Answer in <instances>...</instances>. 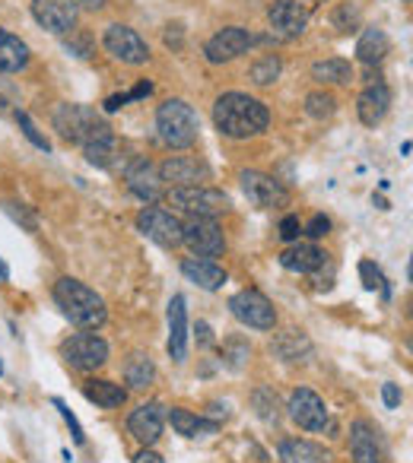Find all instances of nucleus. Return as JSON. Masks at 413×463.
Returning <instances> with one entry per match:
<instances>
[{
    "mask_svg": "<svg viewBox=\"0 0 413 463\" xmlns=\"http://www.w3.org/2000/svg\"><path fill=\"white\" fill-rule=\"evenodd\" d=\"M214 124L229 140H248L258 137L271 124V111L261 99L245 96V92H223L214 105Z\"/></svg>",
    "mask_w": 413,
    "mask_h": 463,
    "instance_id": "1",
    "label": "nucleus"
},
{
    "mask_svg": "<svg viewBox=\"0 0 413 463\" xmlns=\"http://www.w3.org/2000/svg\"><path fill=\"white\" fill-rule=\"evenodd\" d=\"M54 302H58V308L64 311L67 321L77 324V327H83V330H99L105 321H109V308H105L102 296L92 292L90 286L80 283V279H73V277H64L54 283Z\"/></svg>",
    "mask_w": 413,
    "mask_h": 463,
    "instance_id": "2",
    "label": "nucleus"
},
{
    "mask_svg": "<svg viewBox=\"0 0 413 463\" xmlns=\"http://www.w3.org/2000/svg\"><path fill=\"white\" fill-rule=\"evenodd\" d=\"M54 128L64 137L67 143H80V146H90L96 140H111V128L96 109L90 105H58L54 111Z\"/></svg>",
    "mask_w": 413,
    "mask_h": 463,
    "instance_id": "3",
    "label": "nucleus"
},
{
    "mask_svg": "<svg viewBox=\"0 0 413 463\" xmlns=\"http://www.w3.org/2000/svg\"><path fill=\"white\" fill-rule=\"evenodd\" d=\"M156 130H159L162 143L172 149H187L194 140H197V111L185 102V99H168V102L159 105L156 111Z\"/></svg>",
    "mask_w": 413,
    "mask_h": 463,
    "instance_id": "4",
    "label": "nucleus"
},
{
    "mask_svg": "<svg viewBox=\"0 0 413 463\" xmlns=\"http://www.w3.org/2000/svg\"><path fill=\"white\" fill-rule=\"evenodd\" d=\"M166 203L178 213H187V216H204L214 219L220 213L229 210V197L216 187H204V184H185V187H172L166 194Z\"/></svg>",
    "mask_w": 413,
    "mask_h": 463,
    "instance_id": "5",
    "label": "nucleus"
},
{
    "mask_svg": "<svg viewBox=\"0 0 413 463\" xmlns=\"http://www.w3.org/2000/svg\"><path fill=\"white\" fill-rule=\"evenodd\" d=\"M181 245H187V251L194 258H206V260L223 258V251H226L223 229L214 219H204V216H191L181 225Z\"/></svg>",
    "mask_w": 413,
    "mask_h": 463,
    "instance_id": "6",
    "label": "nucleus"
},
{
    "mask_svg": "<svg viewBox=\"0 0 413 463\" xmlns=\"http://www.w3.org/2000/svg\"><path fill=\"white\" fill-rule=\"evenodd\" d=\"M61 355L77 372H96L109 362V343L99 334H73L71 340H64Z\"/></svg>",
    "mask_w": 413,
    "mask_h": 463,
    "instance_id": "7",
    "label": "nucleus"
},
{
    "mask_svg": "<svg viewBox=\"0 0 413 463\" xmlns=\"http://www.w3.org/2000/svg\"><path fill=\"white\" fill-rule=\"evenodd\" d=\"M229 311L239 317L245 327H255V330H274L277 324V311H274L271 298L258 289H242L229 298Z\"/></svg>",
    "mask_w": 413,
    "mask_h": 463,
    "instance_id": "8",
    "label": "nucleus"
},
{
    "mask_svg": "<svg viewBox=\"0 0 413 463\" xmlns=\"http://www.w3.org/2000/svg\"><path fill=\"white\" fill-rule=\"evenodd\" d=\"M137 229L147 235L149 241H156L159 248H178L181 245V222L175 213L159 210V206H147L137 213Z\"/></svg>",
    "mask_w": 413,
    "mask_h": 463,
    "instance_id": "9",
    "label": "nucleus"
},
{
    "mask_svg": "<svg viewBox=\"0 0 413 463\" xmlns=\"http://www.w3.org/2000/svg\"><path fill=\"white\" fill-rule=\"evenodd\" d=\"M286 412H290L293 422L305 431H322L324 425H328V406H324V400L318 397L315 391H309V387H296V391L290 393Z\"/></svg>",
    "mask_w": 413,
    "mask_h": 463,
    "instance_id": "10",
    "label": "nucleus"
},
{
    "mask_svg": "<svg viewBox=\"0 0 413 463\" xmlns=\"http://www.w3.org/2000/svg\"><path fill=\"white\" fill-rule=\"evenodd\" d=\"M242 191L252 200L255 206H264V210H274V206H286L290 203V191L280 184L274 175L258 172V168H248L242 172Z\"/></svg>",
    "mask_w": 413,
    "mask_h": 463,
    "instance_id": "11",
    "label": "nucleus"
},
{
    "mask_svg": "<svg viewBox=\"0 0 413 463\" xmlns=\"http://www.w3.org/2000/svg\"><path fill=\"white\" fill-rule=\"evenodd\" d=\"M102 45H105V52H109L111 58L121 61V64H147V58H149L147 42H143L130 26H121V23L105 29Z\"/></svg>",
    "mask_w": 413,
    "mask_h": 463,
    "instance_id": "12",
    "label": "nucleus"
},
{
    "mask_svg": "<svg viewBox=\"0 0 413 463\" xmlns=\"http://www.w3.org/2000/svg\"><path fill=\"white\" fill-rule=\"evenodd\" d=\"M33 16L52 35H67L77 26V4L73 0H33Z\"/></svg>",
    "mask_w": 413,
    "mask_h": 463,
    "instance_id": "13",
    "label": "nucleus"
},
{
    "mask_svg": "<svg viewBox=\"0 0 413 463\" xmlns=\"http://www.w3.org/2000/svg\"><path fill=\"white\" fill-rule=\"evenodd\" d=\"M248 45H252V33L242 26H229L223 29V33H216L214 39L204 45V54L210 64H226V61H235L242 58V54L248 52Z\"/></svg>",
    "mask_w": 413,
    "mask_h": 463,
    "instance_id": "14",
    "label": "nucleus"
},
{
    "mask_svg": "<svg viewBox=\"0 0 413 463\" xmlns=\"http://www.w3.org/2000/svg\"><path fill=\"white\" fill-rule=\"evenodd\" d=\"M350 454H353V463H388L385 444L366 419H356L350 425Z\"/></svg>",
    "mask_w": 413,
    "mask_h": 463,
    "instance_id": "15",
    "label": "nucleus"
},
{
    "mask_svg": "<svg viewBox=\"0 0 413 463\" xmlns=\"http://www.w3.org/2000/svg\"><path fill=\"white\" fill-rule=\"evenodd\" d=\"M267 23L277 35L293 39V35H303L305 26H309V10L299 0H274L271 10H267Z\"/></svg>",
    "mask_w": 413,
    "mask_h": 463,
    "instance_id": "16",
    "label": "nucleus"
},
{
    "mask_svg": "<svg viewBox=\"0 0 413 463\" xmlns=\"http://www.w3.org/2000/svg\"><path fill=\"white\" fill-rule=\"evenodd\" d=\"M162 425H166V406L162 403H140L128 419V431L143 444V448L159 441Z\"/></svg>",
    "mask_w": 413,
    "mask_h": 463,
    "instance_id": "17",
    "label": "nucleus"
},
{
    "mask_svg": "<svg viewBox=\"0 0 413 463\" xmlns=\"http://www.w3.org/2000/svg\"><path fill=\"white\" fill-rule=\"evenodd\" d=\"M159 178L175 187L200 184L204 178H210V168L200 159H194V156H172V159H166L159 165Z\"/></svg>",
    "mask_w": 413,
    "mask_h": 463,
    "instance_id": "18",
    "label": "nucleus"
},
{
    "mask_svg": "<svg viewBox=\"0 0 413 463\" xmlns=\"http://www.w3.org/2000/svg\"><path fill=\"white\" fill-rule=\"evenodd\" d=\"M124 178H128V187L143 200V203H153V200H159L162 178H159V168H156L149 159H134L128 165V172H124Z\"/></svg>",
    "mask_w": 413,
    "mask_h": 463,
    "instance_id": "19",
    "label": "nucleus"
},
{
    "mask_svg": "<svg viewBox=\"0 0 413 463\" xmlns=\"http://www.w3.org/2000/svg\"><path fill=\"white\" fill-rule=\"evenodd\" d=\"M388 109H391V90L385 83H369L356 99V115L366 128H375L388 115Z\"/></svg>",
    "mask_w": 413,
    "mask_h": 463,
    "instance_id": "20",
    "label": "nucleus"
},
{
    "mask_svg": "<svg viewBox=\"0 0 413 463\" xmlns=\"http://www.w3.org/2000/svg\"><path fill=\"white\" fill-rule=\"evenodd\" d=\"M168 355H172L175 362H185V355H187L185 296H172V302H168Z\"/></svg>",
    "mask_w": 413,
    "mask_h": 463,
    "instance_id": "21",
    "label": "nucleus"
},
{
    "mask_svg": "<svg viewBox=\"0 0 413 463\" xmlns=\"http://www.w3.org/2000/svg\"><path fill=\"white\" fill-rule=\"evenodd\" d=\"M181 273H185L194 286H200V289H206V292L220 289V286L226 283V270H223L216 260H206V258L181 260Z\"/></svg>",
    "mask_w": 413,
    "mask_h": 463,
    "instance_id": "22",
    "label": "nucleus"
},
{
    "mask_svg": "<svg viewBox=\"0 0 413 463\" xmlns=\"http://www.w3.org/2000/svg\"><path fill=\"white\" fill-rule=\"evenodd\" d=\"M324 260H328V254L318 251L315 245H299V241H293V245L280 254V264L290 273H315L318 267H324Z\"/></svg>",
    "mask_w": 413,
    "mask_h": 463,
    "instance_id": "23",
    "label": "nucleus"
},
{
    "mask_svg": "<svg viewBox=\"0 0 413 463\" xmlns=\"http://www.w3.org/2000/svg\"><path fill=\"white\" fill-rule=\"evenodd\" d=\"M83 397L90 403H96L99 410H118V406L128 400V391L115 381H105V378H90L83 384Z\"/></svg>",
    "mask_w": 413,
    "mask_h": 463,
    "instance_id": "24",
    "label": "nucleus"
},
{
    "mask_svg": "<svg viewBox=\"0 0 413 463\" xmlns=\"http://www.w3.org/2000/svg\"><path fill=\"white\" fill-rule=\"evenodd\" d=\"M29 64V45L20 35L0 29V73H20Z\"/></svg>",
    "mask_w": 413,
    "mask_h": 463,
    "instance_id": "25",
    "label": "nucleus"
},
{
    "mask_svg": "<svg viewBox=\"0 0 413 463\" xmlns=\"http://www.w3.org/2000/svg\"><path fill=\"white\" fill-rule=\"evenodd\" d=\"M280 460L283 463H331V454L315 441L286 438V441L280 444Z\"/></svg>",
    "mask_w": 413,
    "mask_h": 463,
    "instance_id": "26",
    "label": "nucleus"
},
{
    "mask_svg": "<svg viewBox=\"0 0 413 463\" xmlns=\"http://www.w3.org/2000/svg\"><path fill=\"white\" fill-rule=\"evenodd\" d=\"M168 422H172V429L185 438L214 435V431L220 429V422H206V419L194 416L191 410H181V406H172V410H168Z\"/></svg>",
    "mask_w": 413,
    "mask_h": 463,
    "instance_id": "27",
    "label": "nucleus"
},
{
    "mask_svg": "<svg viewBox=\"0 0 413 463\" xmlns=\"http://www.w3.org/2000/svg\"><path fill=\"white\" fill-rule=\"evenodd\" d=\"M385 54H388V35L381 29H366L360 35V42H356V58L366 67H375L385 61Z\"/></svg>",
    "mask_w": 413,
    "mask_h": 463,
    "instance_id": "28",
    "label": "nucleus"
},
{
    "mask_svg": "<svg viewBox=\"0 0 413 463\" xmlns=\"http://www.w3.org/2000/svg\"><path fill=\"white\" fill-rule=\"evenodd\" d=\"M124 378L134 391H147L149 384L156 381V365L149 362V355L134 353L128 362H124Z\"/></svg>",
    "mask_w": 413,
    "mask_h": 463,
    "instance_id": "29",
    "label": "nucleus"
},
{
    "mask_svg": "<svg viewBox=\"0 0 413 463\" xmlns=\"http://www.w3.org/2000/svg\"><path fill=\"white\" fill-rule=\"evenodd\" d=\"M271 349L280 355V359H286V362H305V355L312 353L309 340H305L299 330H286V334H280L277 340H274Z\"/></svg>",
    "mask_w": 413,
    "mask_h": 463,
    "instance_id": "30",
    "label": "nucleus"
},
{
    "mask_svg": "<svg viewBox=\"0 0 413 463\" xmlns=\"http://www.w3.org/2000/svg\"><path fill=\"white\" fill-rule=\"evenodd\" d=\"M350 77H353V71H350L347 61L341 58H328V61H318L315 67H312V80H318V83H350Z\"/></svg>",
    "mask_w": 413,
    "mask_h": 463,
    "instance_id": "31",
    "label": "nucleus"
},
{
    "mask_svg": "<svg viewBox=\"0 0 413 463\" xmlns=\"http://www.w3.org/2000/svg\"><path fill=\"white\" fill-rule=\"evenodd\" d=\"M280 71H283V61H280L277 54H264V58L252 64V71H248V80H252L255 86H271V83H277Z\"/></svg>",
    "mask_w": 413,
    "mask_h": 463,
    "instance_id": "32",
    "label": "nucleus"
},
{
    "mask_svg": "<svg viewBox=\"0 0 413 463\" xmlns=\"http://www.w3.org/2000/svg\"><path fill=\"white\" fill-rule=\"evenodd\" d=\"M305 111H309L312 118H318V121H324V118H331L337 111V99L322 90L309 92V96H305Z\"/></svg>",
    "mask_w": 413,
    "mask_h": 463,
    "instance_id": "33",
    "label": "nucleus"
},
{
    "mask_svg": "<svg viewBox=\"0 0 413 463\" xmlns=\"http://www.w3.org/2000/svg\"><path fill=\"white\" fill-rule=\"evenodd\" d=\"M83 153H86V162H90V165L109 168L111 162H115V137H111V140L90 143V146H83Z\"/></svg>",
    "mask_w": 413,
    "mask_h": 463,
    "instance_id": "34",
    "label": "nucleus"
},
{
    "mask_svg": "<svg viewBox=\"0 0 413 463\" xmlns=\"http://www.w3.org/2000/svg\"><path fill=\"white\" fill-rule=\"evenodd\" d=\"M255 410H258V416L264 419L267 425H277L280 412H277V397H274V391H267V387H261V391H255Z\"/></svg>",
    "mask_w": 413,
    "mask_h": 463,
    "instance_id": "35",
    "label": "nucleus"
},
{
    "mask_svg": "<svg viewBox=\"0 0 413 463\" xmlns=\"http://www.w3.org/2000/svg\"><path fill=\"white\" fill-rule=\"evenodd\" d=\"M248 355H252V349H248V343L239 340V336L223 343V359H226L229 368H242L248 362Z\"/></svg>",
    "mask_w": 413,
    "mask_h": 463,
    "instance_id": "36",
    "label": "nucleus"
},
{
    "mask_svg": "<svg viewBox=\"0 0 413 463\" xmlns=\"http://www.w3.org/2000/svg\"><path fill=\"white\" fill-rule=\"evenodd\" d=\"M4 213H7V216L14 219V222H20L26 232H35V229H39V222H35V213L29 210V206H23V203H14V200H7V203H4Z\"/></svg>",
    "mask_w": 413,
    "mask_h": 463,
    "instance_id": "37",
    "label": "nucleus"
},
{
    "mask_svg": "<svg viewBox=\"0 0 413 463\" xmlns=\"http://www.w3.org/2000/svg\"><path fill=\"white\" fill-rule=\"evenodd\" d=\"M360 277H362V286H366L369 292L381 289L388 296V286H385V277H381V270L372 264V260H360Z\"/></svg>",
    "mask_w": 413,
    "mask_h": 463,
    "instance_id": "38",
    "label": "nucleus"
},
{
    "mask_svg": "<svg viewBox=\"0 0 413 463\" xmlns=\"http://www.w3.org/2000/svg\"><path fill=\"white\" fill-rule=\"evenodd\" d=\"M14 118H16V121H20V130H23V134L29 137V140L35 143V146H39V149H52V143H48L45 137H42L39 130H35L33 118H29L26 111H23V109H16V111H14Z\"/></svg>",
    "mask_w": 413,
    "mask_h": 463,
    "instance_id": "39",
    "label": "nucleus"
},
{
    "mask_svg": "<svg viewBox=\"0 0 413 463\" xmlns=\"http://www.w3.org/2000/svg\"><path fill=\"white\" fill-rule=\"evenodd\" d=\"M52 403H54V410H58L61 416H64V422L71 425V435H73V441H77V444H83V441H86V435H83V429H80L77 416H73V412L67 410V403H64V400H61V397H54Z\"/></svg>",
    "mask_w": 413,
    "mask_h": 463,
    "instance_id": "40",
    "label": "nucleus"
},
{
    "mask_svg": "<svg viewBox=\"0 0 413 463\" xmlns=\"http://www.w3.org/2000/svg\"><path fill=\"white\" fill-rule=\"evenodd\" d=\"M299 235H303V222H299V216H286L283 222H280V239L283 241H299Z\"/></svg>",
    "mask_w": 413,
    "mask_h": 463,
    "instance_id": "41",
    "label": "nucleus"
},
{
    "mask_svg": "<svg viewBox=\"0 0 413 463\" xmlns=\"http://www.w3.org/2000/svg\"><path fill=\"white\" fill-rule=\"evenodd\" d=\"M303 232H305V235H309V239H324V235H328V232H331V219L318 213V216H312V222L305 225Z\"/></svg>",
    "mask_w": 413,
    "mask_h": 463,
    "instance_id": "42",
    "label": "nucleus"
},
{
    "mask_svg": "<svg viewBox=\"0 0 413 463\" xmlns=\"http://www.w3.org/2000/svg\"><path fill=\"white\" fill-rule=\"evenodd\" d=\"M10 105H16V86L0 77V111H7Z\"/></svg>",
    "mask_w": 413,
    "mask_h": 463,
    "instance_id": "43",
    "label": "nucleus"
},
{
    "mask_svg": "<svg viewBox=\"0 0 413 463\" xmlns=\"http://www.w3.org/2000/svg\"><path fill=\"white\" fill-rule=\"evenodd\" d=\"M381 400H385L388 410H398L400 406V387L398 384H381Z\"/></svg>",
    "mask_w": 413,
    "mask_h": 463,
    "instance_id": "44",
    "label": "nucleus"
},
{
    "mask_svg": "<svg viewBox=\"0 0 413 463\" xmlns=\"http://www.w3.org/2000/svg\"><path fill=\"white\" fill-rule=\"evenodd\" d=\"M334 23H337V29H341V33H350V26L356 23V10H350V7L337 10V14H334Z\"/></svg>",
    "mask_w": 413,
    "mask_h": 463,
    "instance_id": "45",
    "label": "nucleus"
},
{
    "mask_svg": "<svg viewBox=\"0 0 413 463\" xmlns=\"http://www.w3.org/2000/svg\"><path fill=\"white\" fill-rule=\"evenodd\" d=\"M214 343V330H210V324L197 321V346H210Z\"/></svg>",
    "mask_w": 413,
    "mask_h": 463,
    "instance_id": "46",
    "label": "nucleus"
},
{
    "mask_svg": "<svg viewBox=\"0 0 413 463\" xmlns=\"http://www.w3.org/2000/svg\"><path fill=\"white\" fill-rule=\"evenodd\" d=\"M134 463H166V460H162V457L156 454V450L140 448V450H137V454H134Z\"/></svg>",
    "mask_w": 413,
    "mask_h": 463,
    "instance_id": "47",
    "label": "nucleus"
},
{
    "mask_svg": "<svg viewBox=\"0 0 413 463\" xmlns=\"http://www.w3.org/2000/svg\"><path fill=\"white\" fill-rule=\"evenodd\" d=\"M128 102H130L128 92H124V96H109V99H105V111H118V109H124Z\"/></svg>",
    "mask_w": 413,
    "mask_h": 463,
    "instance_id": "48",
    "label": "nucleus"
},
{
    "mask_svg": "<svg viewBox=\"0 0 413 463\" xmlns=\"http://www.w3.org/2000/svg\"><path fill=\"white\" fill-rule=\"evenodd\" d=\"M149 92H153V86H149V83H147V80H143V83H137V86H134V90H130V92H128V96H130V99H147V96H149Z\"/></svg>",
    "mask_w": 413,
    "mask_h": 463,
    "instance_id": "49",
    "label": "nucleus"
},
{
    "mask_svg": "<svg viewBox=\"0 0 413 463\" xmlns=\"http://www.w3.org/2000/svg\"><path fill=\"white\" fill-rule=\"evenodd\" d=\"M73 4H77V7H86V10H102L109 0H73Z\"/></svg>",
    "mask_w": 413,
    "mask_h": 463,
    "instance_id": "50",
    "label": "nucleus"
},
{
    "mask_svg": "<svg viewBox=\"0 0 413 463\" xmlns=\"http://www.w3.org/2000/svg\"><path fill=\"white\" fill-rule=\"evenodd\" d=\"M166 45H168V48H172V45L178 48V45H181V26H175V33L168 29V33H166Z\"/></svg>",
    "mask_w": 413,
    "mask_h": 463,
    "instance_id": "51",
    "label": "nucleus"
},
{
    "mask_svg": "<svg viewBox=\"0 0 413 463\" xmlns=\"http://www.w3.org/2000/svg\"><path fill=\"white\" fill-rule=\"evenodd\" d=\"M10 279V270H7V264H4V258H0V283H7Z\"/></svg>",
    "mask_w": 413,
    "mask_h": 463,
    "instance_id": "52",
    "label": "nucleus"
},
{
    "mask_svg": "<svg viewBox=\"0 0 413 463\" xmlns=\"http://www.w3.org/2000/svg\"><path fill=\"white\" fill-rule=\"evenodd\" d=\"M0 374H4V365H0Z\"/></svg>",
    "mask_w": 413,
    "mask_h": 463,
    "instance_id": "53",
    "label": "nucleus"
}]
</instances>
